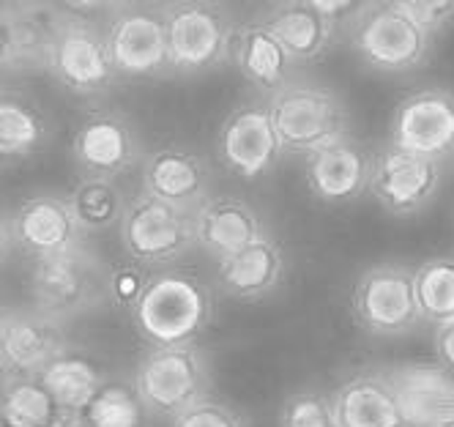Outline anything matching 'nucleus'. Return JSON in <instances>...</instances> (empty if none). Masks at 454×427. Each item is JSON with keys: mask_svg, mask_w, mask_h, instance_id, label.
<instances>
[{"mask_svg": "<svg viewBox=\"0 0 454 427\" xmlns=\"http://www.w3.org/2000/svg\"><path fill=\"white\" fill-rule=\"evenodd\" d=\"M194 230H198V247H203L216 263L266 236L261 214L233 194L208 197L194 217Z\"/></svg>", "mask_w": 454, "mask_h": 427, "instance_id": "22", "label": "nucleus"}, {"mask_svg": "<svg viewBox=\"0 0 454 427\" xmlns=\"http://www.w3.org/2000/svg\"><path fill=\"white\" fill-rule=\"evenodd\" d=\"M372 156L375 154L353 135L307 156L304 170L309 192L329 206L359 201L372 181Z\"/></svg>", "mask_w": 454, "mask_h": 427, "instance_id": "17", "label": "nucleus"}, {"mask_svg": "<svg viewBox=\"0 0 454 427\" xmlns=\"http://www.w3.org/2000/svg\"><path fill=\"white\" fill-rule=\"evenodd\" d=\"M107 299L110 269L88 247L36 260L30 269V302L39 312L63 326L99 310Z\"/></svg>", "mask_w": 454, "mask_h": 427, "instance_id": "3", "label": "nucleus"}, {"mask_svg": "<svg viewBox=\"0 0 454 427\" xmlns=\"http://www.w3.org/2000/svg\"><path fill=\"white\" fill-rule=\"evenodd\" d=\"M69 201L85 233H102L113 225H121L129 206L123 201L121 186L113 178H82L72 189Z\"/></svg>", "mask_w": 454, "mask_h": 427, "instance_id": "29", "label": "nucleus"}, {"mask_svg": "<svg viewBox=\"0 0 454 427\" xmlns=\"http://www.w3.org/2000/svg\"><path fill=\"white\" fill-rule=\"evenodd\" d=\"M433 42L405 0L364 4L350 17V44L375 72L400 75L419 69L427 60Z\"/></svg>", "mask_w": 454, "mask_h": 427, "instance_id": "4", "label": "nucleus"}, {"mask_svg": "<svg viewBox=\"0 0 454 427\" xmlns=\"http://www.w3.org/2000/svg\"><path fill=\"white\" fill-rule=\"evenodd\" d=\"M433 353H435L438 365L454 376V320H449L443 326H435V332H433Z\"/></svg>", "mask_w": 454, "mask_h": 427, "instance_id": "36", "label": "nucleus"}, {"mask_svg": "<svg viewBox=\"0 0 454 427\" xmlns=\"http://www.w3.org/2000/svg\"><path fill=\"white\" fill-rule=\"evenodd\" d=\"M208 162L192 148L165 146L151 151L143 162V192L159 197V201L198 211L208 201Z\"/></svg>", "mask_w": 454, "mask_h": 427, "instance_id": "19", "label": "nucleus"}, {"mask_svg": "<svg viewBox=\"0 0 454 427\" xmlns=\"http://www.w3.org/2000/svg\"><path fill=\"white\" fill-rule=\"evenodd\" d=\"M6 252L17 249L30 260H44L85 247V230L74 214L69 194L36 192L27 194L6 214Z\"/></svg>", "mask_w": 454, "mask_h": 427, "instance_id": "9", "label": "nucleus"}, {"mask_svg": "<svg viewBox=\"0 0 454 427\" xmlns=\"http://www.w3.org/2000/svg\"><path fill=\"white\" fill-rule=\"evenodd\" d=\"M285 148L277 138V129L269 105H241L224 118L216 135V156L224 170L254 181L277 168Z\"/></svg>", "mask_w": 454, "mask_h": 427, "instance_id": "14", "label": "nucleus"}, {"mask_svg": "<svg viewBox=\"0 0 454 427\" xmlns=\"http://www.w3.org/2000/svg\"><path fill=\"white\" fill-rule=\"evenodd\" d=\"M39 381L50 389V394L60 408L85 411L110 378L105 376V368L88 351L69 345L39 376Z\"/></svg>", "mask_w": 454, "mask_h": 427, "instance_id": "27", "label": "nucleus"}, {"mask_svg": "<svg viewBox=\"0 0 454 427\" xmlns=\"http://www.w3.org/2000/svg\"><path fill=\"white\" fill-rule=\"evenodd\" d=\"M63 25L60 6L42 4H6L0 12V28H4V69H30V66H44L55 33Z\"/></svg>", "mask_w": 454, "mask_h": 427, "instance_id": "20", "label": "nucleus"}, {"mask_svg": "<svg viewBox=\"0 0 454 427\" xmlns=\"http://www.w3.org/2000/svg\"><path fill=\"white\" fill-rule=\"evenodd\" d=\"M285 44L294 63H312L329 52L337 25L320 12L317 4L294 0V4H279L261 17Z\"/></svg>", "mask_w": 454, "mask_h": 427, "instance_id": "25", "label": "nucleus"}, {"mask_svg": "<svg viewBox=\"0 0 454 427\" xmlns=\"http://www.w3.org/2000/svg\"><path fill=\"white\" fill-rule=\"evenodd\" d=\"M69 348L63 323L36 307H9L0 320L4 378H39Z\"/></svg>", "mask_w": 454, "mask_h": 427, "instance_id": "13", "label": "nucleus"}, {"mask_svg": "<svg viewBox=\"0 0 454 427\" xmlns=\"http://www.w3.org/2000/svg\"><path fill=\"white\" fill-rule=\"evenodd\" d=\"M438 427H454V416H451V419H446V422H441Z\"/></svg>", "mask_w": 454, "mask_h": 427, "instance_id": "37", "label": "nucleus"}, {"mask_svg": "<svg viewBox=\"0 0 454 427\" xmlns=\"http://www.w3.org/2000/svg\"><path fill=\"white\" fill-rule=\"evenodd\" d=\"M214 290L186 269L151 272L140 302L129 310L132 328L148 348L192 345L211 326Z\"/></svg>", "mask_w": 454, "mask_h": 427, "instance_id": "1", "label": "nucleus"}, {"mask_svg": "<svg viewBox=\"0 0 454 427\" xmlns=\"http://www.w3.org/2000/svg\"><path fill=\"white\" fill-rule=\"evenodd\" d=\"M395 143L427 159H446L454 154V93L438 85L419 88L405 96L392 115Z\"/></svg>", "mask_w": 454, "mask_h": 427, "instance_id": "15", "label": "nucleus"}, {"mask_svg": "<svg viewBox=\"0 0 454 427\" xmlns=\"http://www.w3.org/2000/svg\"><path fill=\"white\" fill-rule=\"evenodd\" d=\"M269 113L285 154L312 156L350 135L342 99L320 85L287 83L269 99Z\"/></svg>", "mask_w": 454, "mask_h": 427, "instance_id": "6", "label": "nucleus"}, {"mask_svg": "<svg viewBox=\"0 0 454 427\" xmlns=\"http://www.w3.org/2000/svg\"><path fill=\"white\" fill-rule=\"evenodd\" d=\"M353 315L375 337H403L421 323L416 272L397 263L367 269L353 285Z\"/></svg>", "mask_w": 454, "mask_h": 427, "instance_id": "10", "label": "nucleus"}, {"mask_svg": "<svg viewBox=\"0 0 454 427\" xmlns=\"http://www.w3.org/2000/svg\"><path fill=\"white\" fill-rule=\"evenodd\" d=\"M63 25L55 33L47 72L72 93L90 96L115 85L121 77L113 66L107 25H99V14H113L115 6L102 4H74L60 6Z\"/></svg>", "mask_w": 454, "mask_h": 427, "instance_id": "2", "label": "nucleus"}, {"mask_svg": "<svg viewBox=\"0 0 454 427\" xmlns=\"http://www.w3.org/2000/svg\"><path fill=\"white\" fill-rule=\"evenodd\" d=\"M135 389L151 416L176 422L189 408L208 400V356L198 343L176 348H148L135 370Z\"/></svg>", "mask_w": 454, "mask_h": 427, "instance_id": "5", "label": "nucleus"}, {"mask_svg": "<svg viewBox=\"0 0 454 427\" xmlns=\"http://www.w3.org/2000/svg\"><path fill=\"white\" fill-rule=\"evenodd\" d=\"M173 427H249V424L233 406L208 398L200 406L189 408L184 416H178Z\"/></svg>", "mask_w": 454, "mask_h": 427, "instance_id": "34", "label": "nucleus"}, {"mask_svg": "<svg viewBox=\"0 0 454 427\" xmlns=\"http://www.w3.org/2000/svg\"><path fill=\"white\" fill-rule=\"evenodd\" d=\"M107 44L121 80H145L173 72L165 6H118L107 25Z\"/></svg>", "mask_w": 454, "mask_h": 427, "instance_id": "11", "label": "nucleus"}, {"mask_svg": "<svg viewBox=\"0 0 454 427\" xmlns=\"http://www.w3.org/2000/svg\"><path fill=\"white\" fill-rule=\"evenodd\" d=\"M340 427H408L400 398L383 370H362L332 391Z\"/></svg>", "mask_w": 454, "mask_h": 427, "instance_id": "21", "label": "nucleus"}, {"mask_svg": "<svg viewBox=\"0 0 454 427\" xmlns=\"http://www.w3.org/2000/svg\"><path fill=\"white\" fill-rule=\"evenodd\" d=\"M88 427H145L151 416L135 386L123 381H107L102 391L82 411Z\"/></svg>", "mask_w": 454, "mask_h": 427, "instance_id": "31", "label": "nucleus"}, {"mask_svg": "<svg viewBox=\"0 0 454 427\" xmlns=\"http://www.w3.org/2000/svg\"><path fill=\"white\" fill-rule=\"evenodd\" d=\"M148 280H151V272L140 266V263L135 260L115 263V266H110V299L118 307L132 310L140 302Z\"/></svg>", "mask_w": 454, "mask_h": 427, "instance_id": "33", "label": "nucleus"}, {"mask_svg": "<svg viewBox=\"0 0 454 427\" xmlns=\"http://www.w3.org/2000/svg\"><path fill=\"white\" fill-rule=\"evenodd\" d=\"M287 272L282 247L263 236L247 249L216 263V285L224 296L236 302H261L279 288Z\"/></svg>", "mask_w": 454, "mask_h": 427, "instance_id": "23", "label": "nucleus"}, {"mask_svg": "<svg viewBox=\"0 0 454 427\" xmlns=\"http://www.w3.org/2000/svg\"><path fill=\"white\" fill-rule=\"evenodd\" d=\"M170 36V69L176 75H206L231 60V42L239 22L208 0H181L165 6Z\"/></svg>", "mask_w": 454, "mask_h": 427, "instance_id": "8", "label": "nucleus"}, {"mask_svg": "<svg viewBox=\"0 0 454 427\" xmlns=\"http://www.w3.org/2000/svg\"><path fill=\"white\" fill-rule=\"evenodd\" d=\"M194 217L198 211L159 201L148 192L135 194L118 225L126 257L145 269L176 263L198 244Z\"/></svg>", "mask_w": 454, "mask_h": 427, "instance_id": "7", "label": "nucleus"}, {"mask_svg": "<svg viewBox=\"0 0 454 427\" xmlns=\"http://www.w3.org/2000/svg\"><path fill=\"white\" fill-rule=\"evenodd\" d=\"M441 162L386 143L372 156L370 192L388 214L408 217L433 203L441 189Z\"/></svg>", "mask_w": 454, "mask_h": 427, "instance_id": "12", "label": "nucleus"}, {"mask_svg": "<svg viewBox=\"0 0 454 427\" xmlns=\"http://www.w3.org/2000/svg\"><path fill=\"white\" fill-rule=\"evenodd\" d=\"M60 406L39 378H4L0 427H52Z\"/></svg>", "mask_w": 454, "mask_h": 427, "instance_id": "28", "label": "nucleus"}, {"mask_svg": "<svg viewBox=\"0 0 454 427\" xmlns=\"http://www.w3.org/2000/svg\"><path fill=\"white\" fill-rule=\"evenodd\" d=\"M416 302L421 320L443 326L454 320V255L430 257L416 269Z\"/></svg>", "mask_w": 454, "mask_h": 427, "instance_id": "30", "label": "nucleus"}, {"mask_svg": "<svg viewBox=\"0 0 454 427\" xmlns=\"http://www.w3.org/2000/svg\"><path fill=\"white\" fill-rule=\"evenodd\" d=\"M143 159L140 138L123 113L96 110L74 131V162L85 178H118Z\"/></svg>", "mask_w": 454, "mask_h": 427, "instance_id": "16", "label": "nucleus"}, {"mask_svg": "<svg viewBox=\"0 0 454 427\" xmlns=\"http://www.w3.org/2000/svg\"><path fill=\"white\" fill-rule=\"evenodd\" d=\"M279 427H340L332 394L320 389L290 391L279 408Z\"/></svg>", "mask_w": 454, "mask_h": 427, "instance_id": "32", "label": "nucleus"}, {"mask_svg": "<svg viewBox=\"0 0 454 427\" xmlns=\"http://www.w3.org/2000/svg\"><path fill=\"white\" fill-rule=\"evenodd\" d=\"M231 60L254 88L271 93L287 85L290 66H294L285 44L261 17L236 25L231 42Z\"/></svg>", "mask_w": 454, "mask_h": 427, "instance_id": "24", "label": "nucleus"}, {"mask_svg": "<svg viewBox=\"0 0 454 427\" xmlns=\"http://www.w3.org/2000/svg\"><path fill=\"white\" fill-rule=\"evenodd\" d=\"M395 386L408 427H438L454 416V376L438 361H403L380 368Z\"/></svg>", "mask_w": 454, "mask_h": 427, "instance_id": "18", "label": "nucleus"}, {"mask_svg": "<svg viewBox=\"0 0 454 427\" xmlns=\"http://www.w3.org/2000/svg\"><path fill=\"white\" fill-rule=\"evenodd\" d=\"M405 4L433 39H438L446 28L454 25V4H449V0H405Z\"/></svg>", "mask_w": 454, "mask_h": 427, "instance_id": "35", "label": "nucleus"}, {"mask_svg": "<svg viewBox=\"0 0 454 427\" xmlns=\"http://www.w3.org/2000/svg\"><path fill=\"white\" fill-rule=\"evenodd\" d=\"M50 138V115L34 96L14 88L0 93V156L6 164L36 156Z\"/></svg>", "mask_w": 454, "mask_h": 427, "instance_id": "26", "label": "nucleus"}]
</instances>
